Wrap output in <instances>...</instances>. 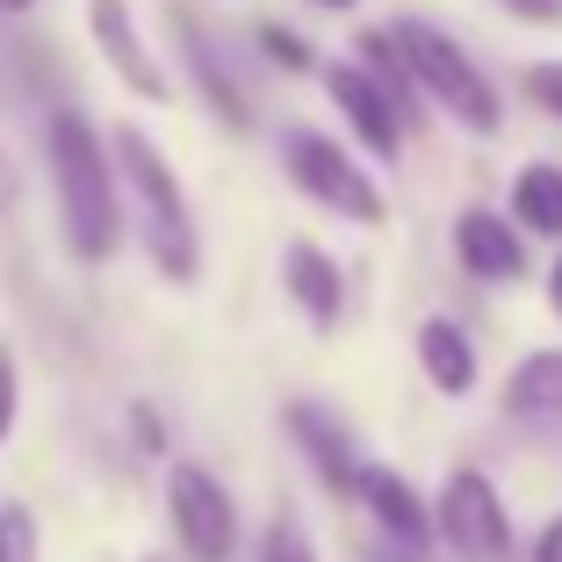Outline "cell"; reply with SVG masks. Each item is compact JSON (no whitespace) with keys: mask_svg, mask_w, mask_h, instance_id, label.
<instances>
[{"mask_svg":"<svg viewBox=\"0 0 562 562\" xmlns=\"http://www.w3.org/2000/svg\"><path fill=\"white\" fill-rule=\"evenodd\" d=\"M50 181H58V224H66V246L80 260H109L116 252V173H109V151H101L94 123L58 109L50 116Z\"/></svg>","mask_w":562,"mask_h":562,"instance_id":"obj_1","label":"cell"},{"mask_svg":"<svg viewBox=\"0 0 562 562\" xmlns=\"http://www.w3.org/2000/svg\"><path fill=\"white\" fill-rule=\"evenodd\" d=\"M116 166L137 195V216H145V246H151V267L166 281H195L202 274V238H195V216H188V195L173 181V166L159 159L145 131H116Z\"/></svg>","mask_w":562,"mask_h":562,"instance_id":"obj_2","label":"cell"},{"mask_svg":"<svg viewBox=\"0 0 562 562\" xmlns=\"http://www.w3.org/2000/svg\"><path fill=\"white\" fill-rule=\"evenodd\" d=\"M390 44H397V58H404V72H412L418 94H432L447 116L469 123L476 137L497 131V94H491V80L469 66V50L454 44L447 30H432V22H404Z\"/></svg>","mask_w":562,"mask_h":562,"instance_id":"obj_3","label":"cell"},{"mask_svg":"<svg viewBox=\"0 0 562 562\" xmlns=\"http://www.w3.org/2000/svg\"><path fill=\"white\" fill-rule=\"evenodd\" d=\"M281 159H289V181H296L303 195L325 202V210H339L347 224H382V216H390L382 188L368 181V173H361V166H353L339 145H331V137L289 131V137H281Z\"/></svg>","mask_w":562,"mask_h":562,"instance_id":"obj_4","label":"cell"},{"mask_svg":"<svg viewBox=\"0 0 562 562\" xmlns=\"http://www.w3.org/2000/svg\"><path fill=\"white\" fill-rule=\"evenodd\" d=\"M166 513H173V541H181L188 562H232L238 505L202 462H173V476H166Z\"/></svg>","mask_w":562,"mask_h":562,"instance_id":"obj_5","label":"cell"},{"mask_svg":"<svg viewBox=\"0 0 562 562\" xmlns=\"http://www.w3.org/2000/svg\"><path fill=\"white\" fill-rule=\"evenodd\" d=\"M440 533L462 562H505L513 555V519H505V497L491 491L483 469H454L440 483Z\"/></svg>","mask_w":562,"mask_h":562,"instance_id":"obj_6","label":"cell"},{"mask_svg":"<svg viewBox=\"0 0 562 562\" xmlns=\"http://www.w3.org/2000/svg\"><path fill=\"white\" fill-rule=\"evenodd\" d=\"M87 30H94L101 58L116 66V80L131 87V94H145V101L173 94L166 72H159V58L145 50V36H137V22H131V0H87Z\"/></svg>","mask_w":562,"mask_h":562,"instance_id":"obj_7","label":"cell"},{"mask_svg":"<svg viewBox=\"0 0 562 562\" xmlns=\"http://www.w3.org/2000/svg\"><path fill=\"white\" fill-rule=\"evenodd\" d=\"M325 94L339 101V116L361 131V145H375V159L390 166L404 151V131H397V109L382 101V87L368 80L361 66H325Z\"/></svg>","mask_w":562,"mask_h":562,"instance_id":"obj_8","label":"cell"},{"mask_svg":"<svg viewBox=\"0 0 562 562\" xmlns=\"http://www.w3.org/2000/svg\"><path fill=\"white\" fill-rule=\"evenodd\" d=\"M353 491H361V505L375 513V527L390 533V541H404V548H426L432 541V505L412 491V483L397 476V469H353Z\"/></svg>","mask_w":562,"mask_h":562,"instance_id":"obj_9","label":"cell"},{"mask_svg":"<svg viewBox=\"0 0 562 562\" xmlns=\"http://www.w3.org/2000/svg\"><path fill=\"white\" fill-rule=\"evenodd\" d=\"M454 252L476 281H519L527 274V246L497 210H462L454 216Z\"/></svg>","mask_w":562,"mask_h":562,"instance_id":"obj_10","label":"cell"},{"mask_svg":"<svg viewBox=\"0 0 562 562\" xmlns=\"http://www.w3.org/2000/svg\"><path fill=\"white\" fill-rule=\"evenodd\" d=\"M281 281H289V296H296V311L311 317L317 331L325 325H339V311H347V274H339V260L331 252H317V246H289L281 252Z\"/></svg>","mask_w":562,"mask_h":562,"instance_id":"obj_11","label":"cell"},{"mask_svg":"<svg viewBox=\"0 0 562 562\" xmlns=\"http://www.w3.org/2000/svg\"><path fill=\"white\" fill-rule=\"evenodd\" d=\"M418 368L432 375L440 397H469V390H476V347H469V331L447 325V317H426V325H418Z\"/></svg>","mask_w":562,"mask_h":562,"instance_id":"obj_12","label":"cell"},{"mask_svg":"<svg viewBox=\"0 0 562 562\" xmlns=\"http://www.w3.org/2000/svg\"><path fill=\"white\" fill-rule=\"evenodd\" d=\"M289 432H296V447L311 454V469L331 491H353V447H347V432H339V418H331L325 404H289Z\"/></svg>","mask_w":562,"mask_h":562,"instance_id":"obj_13","label":"cell"},{"mask_svg":"<svg viewBox=\"0 0 562 562\" xmlns=\"http://www.w3.org/2000/svg\"><path fill=\"white\" fill-rule=\"evenodd\" d=\"M173 30H181V50H188V66H195V87L210 94V109L232 123V131H246V123H252V116H246V94H238V80L224 72V58L210 50V36L195 30V15H181Z\"/></svg>","mask_w":562,"mask_h":562,"instance_id":"obj_14","label":"cell"},{"mask_svg":"<svg viewBox=\"0 0 562 562\" xmlns=\"http://www.w3.org/2000/svg\"><path fill=\"white\" fill-rule=\"evenodd\" d=\"M513 216H519V232H533V238H562V166H548V159L519 166Z\"/></svg>","mask_w":562,"mask_h":562,"instance_id":"obj_15","label":"cell"},{"mask_svg":"<svg viewBox=\"0 0 562 562\" xmlns=\"http://www.w3.org/2000/svg\"><path fill=\"white\" fill-rule=\"evenodd\" d=\"M505 412L513 418H555L562 412V347L548 353H527L505 382Z\"/></svg>","mask_w":562,"mask_h":562,"instance_id":"obj_16","label":"cell"},{"mask_svg":"<svg viewBox=\"0 0 562 562\" xmlns=\"http://www.w3.org/2000/svg\"><path fill=\"white\" fill-rule=\"evenodd\" d=\"M353 58H361L368 80L382 87V101L397 109V123H404V116H418V87H412V72H404V58H397V44H390V36L361 30V36H353Z\"/></svg>","mask_w":562,"mask_h":562,"instance_id":"obj_17","label":"cell"},{"mask_svg":"<svg viewBox=\"0 0 562 562\" xmlns=\"http://www.w3.org/2000/svg\"><path fill=\"white\" fill-rule=\"evenodd\" d=\"M0 562H44V541H36V513L30 505H0Z\"/></svg>","mask_w":562,"mask_h":562,"instance_id":"obj_18","label":"cell"},{"mask_svg":"<svg viewBox=\"0 0 562 562\" xmlns=\"http://www.w3.org/2000/svg\"><path fill=\"white\" fill-rule=\"evenodd\" d=\"M260 562H317V555H311V541L296 533V519H274L267 541H260Z\"/></svg>","mask_w":562,"mask_h":562,"instance_id":"obj_19","label":"cell"},{"mask_svg":"<svg viewBox=\"0 0 562 562\" xmlns=\"http://www.w3.org/2000/svg\"><path fill=\"white\" fill-rule=\"evenodd\" d=\"M15 412H22V375H15V353L0 347V440L15 432Z\"/></svg>","mask_w":562,"mask_h":562,"instance_id":"obj_20","label":"cell"},{"mask_svg":"<svg viewBox=\"0 0 562 562\" xmlns=\"http://www.w3.org/2000/svg\"><path fill=\"white\" fill-rule=\"evenodd\" d=\"M527 94L541 101V109H555V116H562V66H533V72H527Z\"/></svg>","mask_w":562,"mask_h":562,"instance_id":"obj_21","label":"cell"},{"mask_svg":"<svg viewBox=\"0 0 562 562\" xmlns=\"http://www.w3.org/2000/svg\"><path fill=\"white\" fill-rule=\"evenodd\" d=\"M260 44H267V50H274L281 66H296V72H303V66H311V50H303V44H296V36H289V30H260Z\"/></svg>","mask_w":562,"mask_h":562,"instance_id":"obj_22","label":"cell"},{"mask_svg":"<svg viewBox=\"0 0 562 562\" xmlns=\"http://www.w3.org/2000/svg\"><path fill=\"white\" fill-rule=\"evenodd\" d=\"M131 432H137V447H145V454H159V440H166V432H159V418H151L145 404L131 412Z\"/></svg>","mask_w":562,"mask_h":562,"instance_id":"obj_23","label":"cell"},{"mask_svg":"<svg viewBox=\"0 0 562 562\" xmlns=\"http://www.w3.org/2000/svg\"><path fill=\"white\" fill-rule=\"evenodd\" d=\"M533 562H562V519H548L541 541H533Z\"/></svg>","mask_w":562,"mask_h":562,"instance_id":"obj_24","label":"cell"},{"mask_svg":"<svg viewBox=\"0 0 562 562\" xmlns=\"http://www.w3.org/2000/svg\"><path fill=\"white\" fill-rule=\"evenodd\" d=\"M527 22H562V0H513Z\"/></svg>","mask_w":562,"mask_h":562,"instance_id":"obj_25","label":"cell"},{"mask_svg":"<svg viewBox=\"0 0 562 562\" xmlns=\"http://www.w3.org/2000/svg\"><path fill=\"white\" fill-rule=\"evenodd\" d=\"M548 296H555V311H562V260H555V274H548Z\"/></svg>","mask_w":562,"mask_h":562,"instance_id":"obj_26","label":"cell"},{"mask_svg":"<svg viewBox=\"0 0 562 562\" xmlns=\"http://www.w3.org/2000/svg\"><path fill=\"white\" fill-rule=\"evenodd\" d=\"M317 8H353V0H317Z\"/></svg>","mask_w":562,"mask_h":562,"instance_id":"obj_27","label":"cell"},{"mask_svg":"<svg viewBox=\"0 0 562 562\" xmlns=\"http://www.w3.org/2000/svg\"><path fill=\"white\" fill-rule=\"evenodd\" d=\"M0 8H30V0H0Z\"/></svg>","mask_w":562,"mask_h":562,"instance_id":"obj_28","label":"cell"}]
</instances>
